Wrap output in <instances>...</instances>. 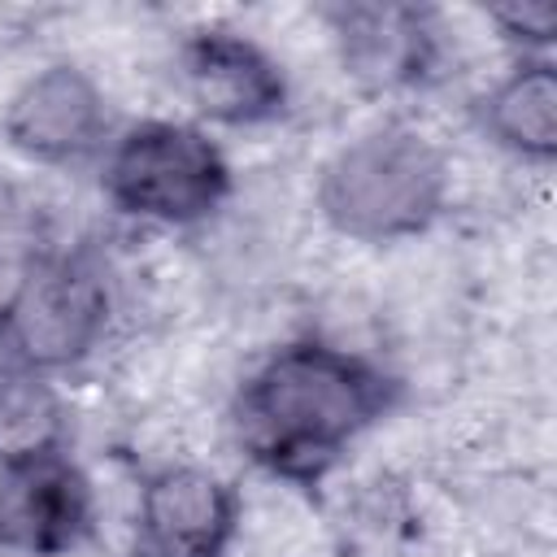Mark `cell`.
Segmentation results:
<instances>
[{"label": "cell", "mask_w": 557, "mask_h": 557, "mask_svg": "<svg viewBox=\"0 0 557 557\" xmlns=\"http://www.w3.org/2000/svg\"><path fill=\"white\" fill-rule=\"evenodd\" d=\"M239 487L196 461H170L139 483L131 557H226L239 540Z\"/></svg>", "instance_id": "8"}, {"label": "cell", "mask_w": 557, "mask_h": 557, "mask_svg": "<svg viewBox=\"0 0 557 557\" xmlns=\"http://www.w3.org/2000/svg\"><path fill=\"white\" fill-rule=\"evenodd\" d=\"M405 405V379L322 335L270 348L231 396V435L270 479L318 492Z\"/></svg>", "instance_id": "1"}, {"label": "cell", "mask_w": 557, "mask_h": 557, "mask_svg": "<svg viewBox=\"0 0 557 557\" xmlns=\"http://www.w3.org/2000/svg\"><path fill=\"white\" fill-rule=\"evenodd\" d=\"M104 200L148 226H200L235 191V170L218 139L196 122L144 117L113 135L104 148Z\"/></svg>", "instance_id": "4"}, {"label": "cell", "mask_w": 557, "mask_h": 557, "mask_svg": "<svg viewBox=\"0 0 557 557\" xmlns=\"http://www.w3.org/2000/svg\"><path fill=\"white\" fill-rule=\"evenodd\" d=\"M496 35L518 52V57H548L557 39V4L553 0H513L487 13Z\"/></svg>", "instance_id": "12"}, {"label": "cell", "mask_w": 557, "mask_h": 557, "mask_svg": "<svg viewBox=\"0 0 557 557\" xmlns=\"http://www.w3.org/2000/svg\"><path fill=\"white\" fill-rule=\"evenodd\" d=\"M174 74L187 104L213 126H231V131L270 126L292 104V83L278 57L252 35L222 22L183 35Z\"/></svg>", "instance_id": "7"}, {"label": "cell", "mask_w": 557, "mask_h": 557, "mask_svg": "<svg viewBox=\"0 0 557 557\" xmlns=\"http://www.w3.org/2000/svg\"><path fill=\"white\" fill-rule=\"evenodd\" d=\"M470 117L492 148L527 165H553L557 161V61L518 57L487 91L474 96Z\"/></svg>", "instance_id": "10"}, {"label": "cell", "mask_w": 557, "mask_h": 557, "mask_svg": "<svg viewBox=\"0 0 557 557\" xmlns=\"http://www.w3.org/2000/svg\"><path fill=\"white\" fill-rule=\"evenodd\" d=\"M74 444L70 405L48 374L0 357V466Z\"/></svg>", "instance_id": "11"}, {"label": "cell", "mask_w": 557, "mask_h": 557, "mask_svg": "<svg viewBox=\"0 0 557 557\" xmlns=\"http://www.w3.org/2000/svg\"><path fill=\"white\" fill-rule=\"evenodd\" d=\"M113 283L91 248H39L0 292V357L35 370H78L109 335Z\"/></svg>", "instance_id": "3"}, {"label": "cell", "mask_w": 557, "mask_h": 557, "mask_svg": "<svg viewBox=\"0 0 557 557\" xmlns=\"http://www.w3.org/2000/svg\"><path fill=\"white\" fill-rule=\"evenodd\" d=\"M318 17L326 22L335 57L357 87L400 96L440 78L444 30L435 9L400 0H335L318 9Z\"/></svg>", "instance_id": "5"}, {"label": "cell", "mask_w": 557, "mask_h": 557, "mask_svg": "<svg viewBox=\"0 0 557 557\" xmlns=\"http://www.w3.org/2000/svg\"><path fill=\"white\" fill-rule=\"evenodd\" d=\"M4 144L35 165H87L113 144L104 87L74 61H48L26 74L0 109Z\"/></svg>", "instance_id": "6"}, {"label": "cell", "mask_w": 557, "mask_h": 557, "mask_svg": "<svg viewBox=\"0 0 557 557\" xmlns=\"http://www.w3.org/2000/svg\"><path fill=\"white\" fill-rule=\"evenodd\" d=\"M96 535V487L70 448L0 466V553L70 557Z\"/></svg>", "instance_id": "9"}, {"label": "cell", "mask_w": 557, "mask_h": 557, "mask_svg": "<svg viewBox=\"0 0 557 557\" xmlns=\"http://www.w3.org/2000/svg\"><path fill=\"white\" fill-rule=\"evenodd\" d=\"M313 200L335 235L387 248L426 235L448 213L453 170L426 131L379 122L326 157Z\"/></svg>", "instance_id": "2"}]
</instances>
